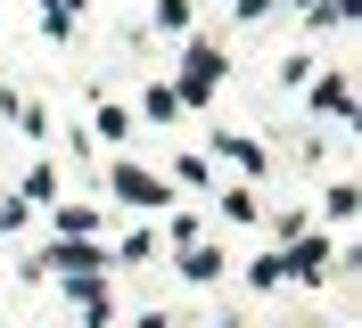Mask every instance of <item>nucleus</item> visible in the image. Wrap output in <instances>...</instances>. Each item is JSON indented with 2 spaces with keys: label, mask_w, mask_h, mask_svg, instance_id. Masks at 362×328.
Masks as SVG:
<instances>
[{
  "label": "nucleus",
  "mask_w": 362,
  "mask_h": 328,
  "mask_svg": "<svg viewBox=\"0 0 362 328\" xmlns=\"http://www.w3.org/2000/svg\"><path fill=\"white\" fill-rule=\"evenodd\" d=\"M49 189H58V173H49V164H33V173H25V205H42Z\"/></svg>",
  "instance_id": "nucleus-8"
},
{
  "label": "nucleus",
  "mask_w": 362,
  "mask_h": 328,
  "mask_svg": "<svg viewBox=\"0 0 362 328\" xmlns=\"http://www.w3.org/2000/svg\"><path fill=\"white\" fill-rule=\"evenodd\" d=\"M223 156H230V164H247V173H255V164H264V148H255V140H239V131H230V140H223Z\"/></svg>",
  "instance_id": "nucleus-7"
},
{
  "label": "nucleus",
  "mask_w": 362,
  "mask_h": 328,
  "mask_svg": "<svg viewBox=\"0 0 362 328\" xmlns=\"http://www.w3.org/2000/svg\"><path fill=\"white\" fill-rule=\"evenodd\" d=\"M321 262H329V246H321V238H296L288 255H280V271H288V279H321Z\"/></svg>",
  "instance_id": "nucleus-4"
},
{
  "label": "nucleus",
  "mask_w": 362,
  "mask_h": 328,
  "mask_svg": "<svg viewBox=\"0 0 362 328\" xmlns=\"http://www.w3.org/2000/svg\"><path fill=\"white\" fill-rule=\"evenodd\" d=\"M313 8H321V0H313Z\"/></svg>",
  "instance_id": "nucleus-10"
},
{
  "label": "nucleus",
  "mask_w": 362,
  "mask_h": 328,
  "mask_svg": "<svg viewBox=\"0 0 362 328\" xmlns=\"http://www.w3.org/2000/svg\"><path fill=\"white\" fill-rule=\"evenodd\" d=\"M181 255V271H189V279H214V271H223V255H214V246H173Z\"/></svg>",
  "instance_id": "nucleus-5"
},
{
  "label": "nucleus",
  "mask_w": 362,
  "mask_h": 328,
  "mask_svg": "<svg viewBox=\"0 0 362 328\" xmlns=\"http://www.w3.org/2000/svg\"><path fill=\"white\" fill-rule=\"evenodd\" d=\"M58 230H66V238H83V230H99V214H90V205H58Z\"/></svg>",
  "instance_id": "nucleus-6"
},
{
  "label": "nucleus",
  "mask_w": 362,
  "mask_h": 328,
  "mask_svg": "<svg viewBox=\"0 0 362 328\" xmlns=\"http://www.w3.org/2000/svg\"><path fill=\"white\" fill-rule=\"evenodd\" d=\"M99 246H83V238H66V246H49V255H33V271H66V279H90V271H99Z\"/></svg>",
  "instance_id": "nucleus-1"
},
{
  "label": "nucleus",
  "mask_w": 362,
  "mask_h": 328,
  "mask_svg": "<svg viewBox=\"0 0 362 328\" xmlns=\"http://www.w3.org/2000/svg\"><path fill=\"white\" fill-rule=\"evenodd\" d=\"M115 197H124V205H165V181H157V173H124V164H115Z\"/></svg>",
  "instance_id": "nucleus-3"
},
{
  "label": "nucleus",
  "mask_w": 362,
  "mask_h": 328,
  "mask_svg": "<svg viewBox=\"0 0 362 328\" xmlns=\"http://www.w3.org/2000/svg\"><path fill=\"white\" fill-rule=\"evenodd\" d=\"M214 83H223V49H214V42H198V49H189V74H181L189 107H206V90H214Z\"/></svg>",
  "instance_id": "nucleus-2"
},
{
  "label": "nucleus",
  "mask_w": 362,
  "mask_h": 328,
  "mask_svg": "<svg viewBox=\"0 0 362 328\" xmlns=\"http://www.w3.org/2000/svg\"><path fill=\"white\" fill-rule=\"evenodd\" d=\"M0 230H25V197H0Z\"/></svg>",
  "instance_id": "nucleus-9"
}]
</instances>
